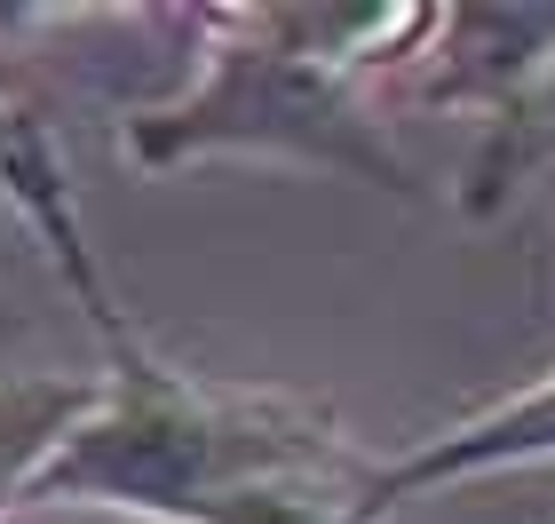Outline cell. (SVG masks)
<instances>
[{"instance_id": "cell-1", "label": "cell", "mask_w": 555, "mask_h": 524, "mask_svg": "<svg viewBox=\"0 0 555 524\" xmlns=\"http://www.w3.org/2000/svg\"><path fill=\"white\" fill-rule=\"evenodd\" d=\"M198 72L119 119V159L175 175L198 159H278L421 199V167L389 128V88L428 33L437 0H262L183 9Z\"/></svg>"}, {"instance_id": "cell-2", "label": "cell", "mask_w": 555, "mask_h": 524, "mask_svg": "<svg viewBox=\"0 0 555 524\" xmlns=\"http://www.w3.org/2000/svg\"><path fill=\"white\" fill-rule=\"evenodd\" d=\"M358 461L373 453L341 437L334 413L191 373L135 334L104 349V389L40 469L33 501H95L159 524H238L270 493Z\"/></svg>"}, {"instance_id": "cell-3", "label": "cell", "mask_w": 555, "mask_h": 524, "mask_svg": "<svg viewBox=\"0 0 555 524\" xmlns=\"http://www.w3.org/2000/svg\"><path fill=\"white\" fill-rule=\"evenodd\" d=\"M547 64H555V9H540V0H508V9L461 0V9H437V33L397 72L389 104H444L485 128Z\"/></svg>"}, {"instance_id": "cell-4", "label": "cell", "mask_w": 555, "mask_h": 524, "mask_svg": "<svg viewBox=\"0 0 555 524\" xmlns=\"http://www.w3.org/2000/svg\"><path fill=\"white\" fill-rule=\"evenodd\" d=\"M532 461H555V366L532 373L524 389L508 397H485L468 406L461 421L413 437L405 453L373 461L365 477V524H389L405 501H428L444 485H476V477H500V469H532Z\"/></svg>"}, {"instance_id": "cell-5", "label": "cell", "mask_w": 555, "mask_h": 524, "mask_svg": "<svg viewBox=\"0 0 555 524\" xmlns=\"http://www.w3.org/2000/svg\"><path fill=\"white\" fill-rule=\"evenodd\" d=\"M0 24H9V16H0ZM0 191H9V207L48 239V255H56L64 286H72V303L88 310L95 342H104V349L135 342L128 310H119V294H112V279H104V263H95V246H88V222H80V199H72L64 143H56V128L40 119V104L9 80V72H0Z\"/></svg>"}, {"instance_id": "cell-6", "label": "cell", "mask_w": 555, "mask_h": 524, "mask_svg": "<svg viewBox=\"0 0 555 524\" xmlns=\"http://www.w3.org/2000/svg\"><path fill=\"white\" fill-rule=\"evenodd\" d=\"M547 175H555V64H547L500 119L476 128L468 167H461V183H452V207L485 222V215L508 207L524 183H547Z\"/></svg>"}, {"instance_id": "cell-7", "label": "cell", "mask_w": 555, "mask_h": 524, "mask_svg": "<svg viewBox=\"0 0 555 524\" xmlns=\"http://www.w3.org/2000/svg\"><path fill=\"white\" fill-rule=\"evenodd\" d=\"M95 389H104V373H9L0 382V516L33 501L40 469L88 421Z\"/></svg>"}, {"instance_id": "cell-8", "label": "cell", "mask_w": 555, "mask_h": 524, "mask_svg": "<svg viewBox=\"0 0 555 524\" xmlns=\"http://www.w3.org/2000/svg\"><path fill=\"white\" fill-rule=\"evenodd\" d=\"M0 334H16V310H9V303H0Z\"/></svg>"}, {"instance_id": "cell-9", "label": "cell", "mask_w": 555, "mask_h": 524, "mask_svg": "<svg viewBox=\"0 0 555 524\" xmlns=\"http://www.w3.org/2000/svg\"><path fill=\"white\" fill-rule=\"evenodd\" d=\"M547 207H555V175H547Z\"/></svg>"}]
</instances>
